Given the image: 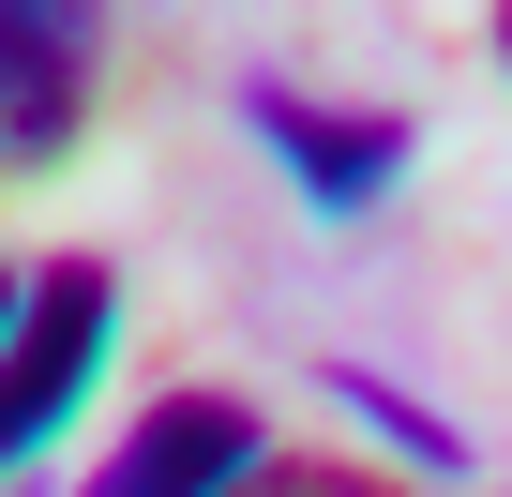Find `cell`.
Here are the masks:
<instances>
[{"label":"cell","mask_w":512,"mask_h":497,"mask_svg":"<svg viewBox=\"0 0 512 497\" xmlns=\"http://www.w3.org/2000/svg\"><path fill=\"white\" fill-rule=\"evenodd\" d=\"M106 332H121V287H106V257H46V287H31L16 347H0V467H16L46 422H76V392H91Z\"/></svg>","instance_id":"1"},{"label":"cell","mask_w":512,"mask_h":497,"mask_svg":"<svg viewBox=\"0 0 512 497\" xmlns=\"http://www.w3.org/2000/svg\"><path fill=\"white\" fill-rule=\"evenodd\" d=\"M241 121L287 151V181H302L332 226L407 181V121H392V106H317V91H287V76H241Z\"/></svg>","instance_id":"2"},{"label":"cell","mask_w":512,"mask_h":497,"mask_svg":"<svg viewBox=\"0 0 512 497\" xmlns=\"http://www.w3.org/2000/svg\"><path fill=\"white\" fill-rule=\"evenodd\" d=\"M91 16L76 0H0V166H46L91 121Z\"/></svg>","instance_id":"3"},{"label":"cell","mask_w":512,"mask_h":497,"mask_svg":"<svg viewBox=\"0 0 512 497\" xmlns=\"http://www.w3.org/2000/svg\"><path fill=\"white\" fill-rule=\"evenodd\" d=\"M241 467H256V407H241V392H166L76 497H226Z\"/></svg>","instance_id":"4"},{"label":"cell","mask_w":512,"mask_h":497,"mask_svg":"<svg viewBox=\"0 0 512 497\" xmlns=\"http://www.w3.org/2000/svg\"><path fill=\"white\" fill-rule=\"evenodd\" d=\"M332 392H347V407H362V422H392V437H407V452H422V467H437V482H452V467H467V437H452V422H437V407H407V392H392V377H362V362H332Z\"/></svg>","instance_id":"5"},{"label":"cell","mask_w":512,"mask_h":497,"mask_svg":"<svg viewBox=\"0 0 512 497\" xmlns=\"http://www.w3.org/2000/svg\"><path fill=\"white\" fill-rule=\"evenodd\" d=\"M226 497H392V482L377 467H332V452H256Z\"/></svg>","instance_id":"6"},{"label":"cell","mask_w":512,"mask_h":497,"mask_svg":"<svg viewBox=\"0 0 512 497\" xmlns=\"http://www.w3.org/2000/svg\"><path fill=\"white\" fill-rule=\"evenodd\" d=\"M16 317H31V287H16V272H0V347H16Z\"/></svg>","instance_id":"7"},{"label":"cell","mask_w":512,"mask_h":497,"mask_svg":"<svg viewBox=\"0 0 512 497\" xmlns=\"http://www.w3.org/2000/svg\"><path fill=\"white\" fill-rule=\"evenodd\" d=\"M497 61H512V16H497Z\"/></svg>","instance_id":"8"}]
</instances>
